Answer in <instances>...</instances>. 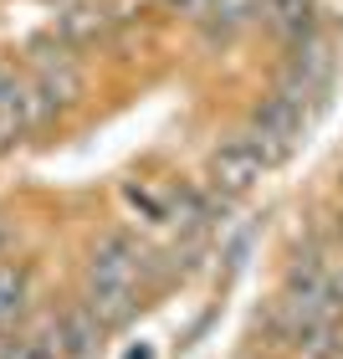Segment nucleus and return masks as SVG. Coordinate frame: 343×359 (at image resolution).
Segmentation results:
<instances>
[{
  "label": "nucleus",
  "mask_w": 343,
  "mask_h": 359,
  "mask_svg": "<svg viewBox=\"0 0 343 359\" xmlns=\"http://www.w3.org/2000/svg\"><path fill=\"white\" fill-rule=\"evenodd\" d=\"M139 277H144V247H139V241L123 236V231L103 236L88 252V292H83V308L103 323V329L123 323L128 313H134Z\"/></svg>",
  "instance_id": "nucleus-1"
},
{
  "label": "nucleus",
  "mask_w": 343,
  "mask_h": 359,
  "mask_svg": "<svg viewBox=\"0 0 343 359\" xmlns=\"http://www.w3.org/2000/svg\"><path fill=\"white\" fill-rule=\"evenodd\" d=\"M302 128H307V108L292 103V97H282V93H272L267 103L251 113V123L241 128V134L251 139V149L267 159V170H272V165H282V159L298 149Z\"/></svg>",
  "instance_id": "nucleus-2"
},
{
  "label": "nucleus",
  "mask_w": 343,
  "mask_h": 359,
  "mask_svg": "<svg viewBox=\"0 0 343 359\" xmlns=\"http://www.w3.org/2000/svg\"><path fill=\"white\" fill-rule=\"evenodd\" d=\"M261 175H267V159L251 149L246 134H231V139H220L216 149H210L205 180H210V195H220V201H236V195H246Z\"/></svg>",
  "instance_id": "nucleus-3"
},
{
  "label": "nucleus",
  "mask_w": 343,
  "mask_h": 359,
  "mask_svg": "<svg viewBox=\"0 0 343 359\" xmlns=\"http://www.w3.org/2000/svg\"><path fill=\"white\" fill-rule=\"evenodd\" d=\"M328 72H333V46L323 36H302V41H292V57L282 67L276 93L292 97V103H302V108H313V97L328 88Z\"/></svg>",
  "instance_id": "nucleus-4"
},
{
  "label": "nucleus",
  "mask_w": 343,
  "mask_h": 359,
  "mask_svg": "<svg viewBox=\"0 0 343 359\" xmlns=\"http://www.w3.org/2000/svg\"><path fill=\"white\" fill-rule=\"evenodd\" d=\"M31 88H36V97L46 103V113H57V108H67L83 97V72H77V62L62 52H41L36 62H31Z\"/></svg>",
  "instance_id": "nucleus-5"
},
{
  "label": "nucleus",
  "mask_w": 343,
  "mask_h": 359,
  "mask_svg": "<svg viewBox=\"0 0 343 359\" xmlns=\"http://www.w3.org/2000/svg\"><path fill=\"white\" fill-rule=\"evenodd\" d=\"M261 11H267V0H210L200 26H210V36L231 41L236 31H246L251 21H261Z\"/></svg>",
  "instance_id": "nucleus-6"
},
{
  "label": "nucleus",
  "mask_w": 343,
  "mask_h": 359,
  "mask_svg": "<svg viewBox=\"0 0 343 359\" xmlns=\"http://www.w3.org/2000/svg\"><path fill=\"white\" fill-rule=\"evenodd\" d=\"M261 21L282 41H302V36H313V0H267Z\"/></svg>",
  "instance_id": "nucleus-7"
},
{
  "label": "nucleus",
  "mask_w": 343,
  "mask_h": 359,
  "mask_svg": "<svg viewBox=\"0 0 343 359\" xmlns=\"http://www.w3.org/2000/svg\"><path fill=\"white\" fill-rule=\"evenodd\" d=\"M57 329H62V349H67V354H92L97 344H103V334H108L83 303H77L72 313H62V318H57Z\"/></svg>",
  "instance_id": "nucleus-8"
},
{
  "label": "nucleus",
  "mask_w": 343,
  "mask_h": 359,
  "mask_svg": "<svg viewBox=\"0 0 343 359\" xmlns=\"http://www.w3.org/2000/svg\"><path fill=\"white\" fill-rule=\"evenodd\" d=\"M287 359H333L338 354V323H313V329H298L282 339Z\"/></svg>",
  "instance_id": "nucleus-9"
},
{
  "label": "nucleus",
  "mask_w": 343,
  "mask_h": 359,
  "mask_svg": "<svg viewBox=\"0 0 343 359\" xmlns=\"http://www.w3.org/2000/svg\"><path fill=\"white\" fill-rule=\"evenodd\" d=\"M164 6L174 15H185V21H205V11H210V0H164Z\"/></svg>",
  "instance_id": "nucleus-10"
}]
</instances>
